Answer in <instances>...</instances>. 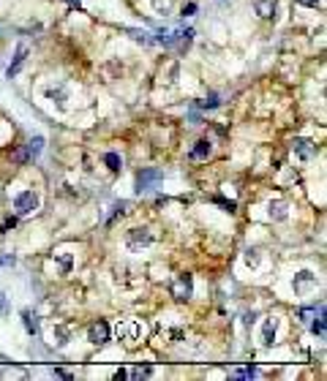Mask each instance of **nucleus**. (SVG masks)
Segmentation results:
<instances>
[{"label": "nucleus", "instance_id": "16", "mask_svg": "<svg viewBox=\"0 0 327 381\" xmlns=\"http://www.w3.org/2000/svg\"><path fill=\"white\" fill-rule=\"evenodd\" d=\"M22 324H25V330H28L30 335H38V316H36V313L22 311Z\"/></svg>", "mask_w": 327, "mask_h": 381}, {"label": "nucleus", "instance_id": "30", "mask_svg": "<svg viewBox=\"0 0 327 381\" xmlns=\"http://www.w3.org/2000/svg\"><path fill=\"white\" fill-rule=\"evenodd\" d=\"M123 378H128V370H123V367H120V370L115 373V381H123Z\"/></svg>", "mask_w": 327, "mask_h": 381}, {"label": "nucleus", "instance_id": "32", "mask_svg": "<svg viewBox=\"0 0 327 381\" xmlns=\"http://www.w3.org/2000/svg\"><path fill=\"white\" fill-rule=\"evenodd\" d=\"M69 3H71V6H79V3H82V0H69Z\"/></svg>", "mask_w": 327, "mask_h": 381}, {"label": "nucleus", "instance_id": "15", "mask_svg": "<svg viewBox=\"0 0 327 381\" xmlns=\"http://www.w3.org/2000/svg\"><path fill=\"white\" fill-rule=\"evenodd\" d=\"M210 150H213V147H210L208 139H199V142L193 144V150H191V158H193V161H199V158H208Z\"/></svg>", "mask_w": 327, "mask_h": 381}, {"label": "nucleus", "instance_id": "17", "mask_svg": "<svg viewBox=\"0 0 327 381\" xmlns=\"http://www.w3.org/2000/svg\"><path fill=\"white\" fill-rule=\"evenodd\" d=\"M52 343H55L57 349H63V346L69 343V330H66V327H55V330H52Z\"/></svg>", "mask_w": 327, "mask_h": 381}, {"label": "nucleus", "instance_id": "26", "mask_svg": "<svg viewBox=\"0 0 327 381\" xmlns=\"http://www.w3.org/2000/svg\"><path fill=\"white\" fill-rule=\"evenodd\" d=\"M253 322H256V313H243V324L245 327H251Z\"/></svg>", "mask_w": 327, "mask_h": 381}, {"label": "nucleus", "instance_id": "1", "mask_svg": "<svg viewBox=\"0 0 327 381\" xmlns=\"http://www.w3.org/2000/svg\"><path fill=\"white\" fill-rule=\"evenodd\" d=\"M164 180V172L161 169H142L137 175V193H148L153 191L158 183Z\"/></svg>", "mask_w": 327, "mask_h": 381}, {"label": "nucleus", "instance_id": "13", "mask_svg": "<svg viewBox=\"0 0 327 381\" xmlns=\"http://www.w3.org/2000/svg\"><path fill=\"white\" fill-rule=\"evenodd\" d=\"M313 316H316V322H313V319H311V332H313V335H316V338H324V305H319V311L316 313H313Z\"/></svg>", "mask_w": 327, "mask_h": 381}, {"label": "nucleus", "instance_id": "6", "mask_svg": "<svg viewBox=\"0 0 327 381\" xmlns=\"http://www.w3.org/2000/svg\"><path fill=\"white\" fill-rule=\"evenodd\" d=\"M153 243V232L150 229H131L128 232V245L131 248H139V245H150Z\"/></svg>", "mask_w": 327, "mask_h": 381}, {"label": "nucleus", "instance_id": "4", "mask_svg": "<svg viewBox=\"0 0 327 381\" xmlns=\"http://www.w3.org/2000/svg\"><path fill=\"white\" fill-rule=\"evenodd\" d=\"M88 340L90 343H96V346H101L109 340V324L106 322H96V324H90V330H88Z\"/></svg>", "mask_w": 327, "mask_h": 381}, {"label": "nucleus", "instance_id": "12", "mask_svg": "<svg viewBox=\"0 0 327 381\" xmlns=\"http://www.w3.org/2000/svg\"><path fill=\"white\" fill-rule=\"evenodd\" d=\"M191 38H193V30H175V38H172V44H175L177 52H185L191 46Z\"/></svg>", "mask_w": 327, "mask_h": 381}, {"label": "nucleus", "instance_id": "29", "mask_svg": "<svg viewBox=\"0 0 327 381\" xmlns=\"http://www.w3.org/2000/svg\"><path fill=\"white\" fill-rule=\"evenodd\" d=\"M193 11H197V6H193V3H188V6H185V9H183V17H191Z\"/></svg>", "mask_w": 327, "mask_h": 381}, {"label": "nucleus", "instance_id": "9", "mask_svg": "<svg viewBox=\"0 0 327 381\" xmlns=\"http://www.w3.org/2000/svg\"><path fill=\"white\" fill-rule=\"evenodd\" d=\"M276 3L278 0H253V11L262 19H273L276 17Z\"/></svg>", "mask_w": 327, "mask_h": 381}, {"label": "nucleus", "instance_id": "7", "mask_svg": "<svg viewBox=\"0 0 327 381\" xmlns=\"http://www.w3.org/2000/svg\"><path fill=\"white\" fill-rule=\"evenodd\" d=\"M276 330H278V322L276 319H265V324H262V346L265 349H270L273 346V340H276Z\"/></svg>", "mask_w": 327, "mask_h": 381}, {"label": "nucleus", "instance_id": "3", "mask_svg": "<svg viewBox=\"0 0 327 381\" xmlns=\"http://www.w3.org/2000/svg\"><path fill=\"white\" fill-rule=\"evenodd\" d=\"M14 210H17V215H30V212H36L38 210V196L33 191H22L14 199Z\"/></svg>", "mask_w": 327, "mask_h": 381}, {"label": "nucleus", "instance_id": "27", "mask_svg": "<svg viewBox=\"0 0 327 381\" xmlns=\"http://www.w3.org/2000/svg\"><path fill=\"white\" fill-rule=\"evenodd\" d=\"M9 311V299H6V294L0 291V313H6Z\"/></svg>", "mask_w": 327, "mask_h": 381}, {"label": "nucleus", "instance_id": "14", "mask_svg": "<svg viewBox=\"0 0 327 381\" xmlns=\"http://www.w3.org/2000/svg\"><path fill=\"white\" fill-rule=\"evenodd\" d=\"M44 150V136H33L28 144H25V153H28V158H38Z\"/></svg>", "mask_w": 327, "mask_h": 381}, {"label": "nucleus", "instance_id": "11", "mask_svg": "<svg viewBox=\"0 0 327 381\" xmlns=\"http://www.w3.org/2000/svg\"><path fill=\"white\" fill-rule=\"evenodd\" d=\"M268 212H270L273 220H286V218H289V204L281 202V199H276V202L268 204Z\"/></svg>", "mask_w": 327, "mask_h": 381}, {"label": "nucleus", "instance_id": "23", "mask_svg": "<svg viewBox=\"0 0 327 381\" xmlns=\"http://www.w3.org/2000/svg\"><path fill=\"white\" fill-rule=\"evenodd\" d=\"M218 104H221V101H218L216 96H208V98H205V101H199V106H202V109H216Z\"/></svg>", "mask_w": 327, "mask_h": 381}, {"label": "nucleus", "instance_id": "10", "mask_svg": "<svg viewBox=\"0 0 327 381\" xmlns=\"http://www.w3.org/2000/svg\"><path fill=\"white\" fill-rule=\"evenodd\" d=\"M28 52H30V49H28V44H19V46H17V52H14V63H11V65H9V71H6V73H9V79L14 77V73H17L19 68H22V63L28 60Z\"/></svg>", "mask_w": 327, "mask_h": 381}, {"label": "nucleus", "instance_id": "20", "mask_svg": "<svg viewBox=\"0 0 327 381\" xmlns=\"http://www.w3.org/2000/svg\"><path fill=\"white\" fill-rule=\"evenodd\" d=\"M46 98H52V101H57V106H63L66 104V93L63 90H55V88H49V90H46Z\"/></svg>", "mask_w": 327, "mask_h": 381}, {"label": "nucleus", "instance_id": "8", "mask_svg": "<svg viewBox=\"0 0 327 381\" xmlns=\"http://www.w3.org/2000/svg\"><path fill=\"white\" fill-rule=\"evenodd\" d=\"M311 286H316V275L308 270H303V272H297L295 275V291L297 294H303L305 289H311Z\"/></svg>", "mask_w": 327, "mask_h": 381}, {"label": "nucleus", "instance_id": "28", "mask_svg": "<svg viewBox=\"0 0 327 381\" xmlns=\"http://www.w3.org/2000/svg\"><path fill=\"white\" fill-rule=\"evenodd\" d=\"M52 376H57V378H71V373H66V370H60V367H55V370H52Z\"/></svg>", "mask_w": 327, "mask_h": 381}, {"label": "nucleus", "instance_id": "19", "mask_svg": "<svg viewBox=\"0 0 327 381\" xmlns=\"http://www.w3.org/2000/svg\"><path fill=\"white\" fill-rule=\"evenodd\" d=\"M125 33H128L134 41L139 44H153V38H150V33H145V30H131V28H125Z\"/></svg>", "mask_w": 327, "mask_h": 381}, {"label": "nucleus", "instance_id": "25", "mask_svg": "<svg viewBox=\"0 0 327 381\" xmlns=\"http://www.w3.org/2000/svg\"><path fill=\"white\" fill-rule=\"evenodd\" d=\"M313 313H316V308H303V311H300V319H303V322L308 324L311 319H313Z\"/></svg>", "mask_w": 327, "mask_h": 381}, {"label": "nucleus", "instance_id": "18", "mask_svg": "<svg viewBox=\"0 0 327 381\" xmlns=\"http://www.w3.org/2000/svg\"><path fill=\"white\" fill-rule=\"evenodd\" d=\"M104 164L109 166L112 172H120V169H123V161H120L117 153H106V156H104Z\"/></svg>", "mask_w": 327, "mask_h": 381}, {"label": "nucleus", "instance_id": "2", "mask_svg": "<svg viewBox=\"0 0 327 381\" xmlns=\"http://www.w3.org/2000/svg\"><path fill=\"white\" fill-rule=\"evenodd\" d=\"M191 294H193V278L188 272H180L175 278V283H172V297L185 302V299H191Z\"/></svg>", "mask_w": 327, "mask_h": 381}, {"label": "nucleus", "instance_id": "21", "mask_svg": "<svg viewBox=\"0 0 327 381\" xmlns=\"http://www.w3.org/2000/svg\"><path fill=\"white\" fill-rule=\"evenodd\" d=\"M232 376L235 378H253L256 376V367H237V370H232Z\"/></svg>", "mask_w": 327, "mask_h": 381}, {"label": "nucleus", "instance_id": "24", "mask_svg": "<svg viewBox=\"0 0 327 381\" xmlns=\"http://www.w3.org/2000/svg\"><path fill=\"white\" fill-rule=\"evenodd\" d=\"M128 376L131 378H148L150 376V367H137V370H131Z\"/></svg>", "mask_w": 327, "mask_h": 381}, {"label": "nucleus", "instance_id": "22", "mask_svg": "<svg viewBox=\"0 0 327 381\" xmlns=\"http://www.w3.org/2000/svg\"><path fill=\"white\" fill-rule=\"evenodd\" d=\"M245 264H248V267H256L259 264V251H245Z\"/></svg>", "mask_w": 327, "mask_h": 381}, {"label": "nucleus", "instance_id": "31", "mask_svg": "<svg viewBox=\"0 0 327 381\" xmlns=\"http://www.w3.org/2000/svg\"><path fill=\"white\" fill-rule=\"evenodd\" d=\"M300 6H319V0H297Z\"/></svg>", "mask_w": 327, "mask_h": 381}, {"label": "nucleus", "instance_id": "5", "mask_svg": "<svg viewBox=\"0 0 327 381\" xmlns=\"http://www.w3.org/2000/svg\"><path fill=\"white\" fill-rule=\"evenodd\" d=\"M292 150H295L303 161H311V158L316 156V144H313L311 139H295V142H292Z\"/></svg>", "mask_w": 327, "mask_h": 381}]
</instances>
